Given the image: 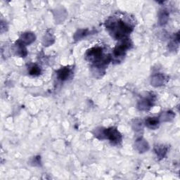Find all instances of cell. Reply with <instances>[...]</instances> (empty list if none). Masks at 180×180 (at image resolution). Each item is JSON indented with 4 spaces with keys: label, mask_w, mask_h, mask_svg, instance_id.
Masks as SVG:
<instances>
[{
    "label": "cell",
    "mask_w": 180,
    "mask_h": 180,
    "mask_svg": "<svg viewBox=\"0 0 180 180\" xmlns=\"http://www.w3.org/2000/svg\"><path fill=\"white\" fill-rule=\"evenodd\" d=\"M40 73V69L38 66H33L31 68L30 70V74L32 76H38Z\"/></svg>",
    "instance_id": "5"
},
{
    "label": "cell",
    "mask_w": 180,
    "mask_h": 180,
    "mask_svg": "<svg viewBox=\"0 0 180 180\" xmlns=\"http://www.w3.org/2000/svg\"><path fill=\"white\" fill-rule=\"evenodd\" d=\"M70 70L68 68H63L58 71V77L61 80H65L69 76Z\"/></svg>",
    "instance_id": "3"
},
{
    "label": "cell",
    "mask_w": 180,
    "mask_h": 180,
    "mask_svg": "<svg viewBox=\"0 0 180 180\" xmlns=\"http://www.w3.org/2000/svg\"><path fill=\"white\" fill-rule=\"evenodd\" d=\"M158 123L159 121L158 119H157V118H150L146 120V125L152 129H154L158 127Z\"/></svg>",
    "instance_id": "4"
},
{
    "label": "cell",
    "mask_w": 180,
    "mask_h": 180,
    "mask_svg": "<svg viewBox=\"0 0 180 180\" xmlns=\"http://www.w3.org/2000/svg\"><path fill=\"white\" fill-rule=\"evenodd\" d=\"M104 135L106 136L107 139H108L111 142L114 144L118 143L120 142H121V135L119 133L116 129L111 128V129H106L103 132Z\"/></svg>",
    "instance_id": "2"
},
{
    "label": "cell",
    "mask_w": 180,
    "mask_h": 180,
    "mask_svg": "<svg viewBox=\"0 0 180 180\" xmlns=\"http://www.w3.org/2000/svg\"><path fill=\"white\" fill-rule=\"evenodd\" d=\"M108 26L107 28L111 30V33L113 36L116 39L119 40H124L127 34L130 33L132 30V28L129 25L125 23L122 20L119 21H113L111 23H107Z\"/></svg>",
    "instance_id": "1"
}]
</instances>
